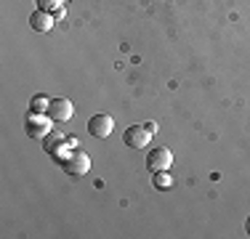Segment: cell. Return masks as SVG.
<instances>
[{"label": "cell", "mask_w": 250, "mask_h": 239, "mask_svg": "<svg viewBox=\"0 0 250 239\" xmlns=\"http://www.w3.org/2000/svg\"><path fill=\"white\" fill-rule=\"evenodd\" d=\"M53 19H56V21H59V19H64V8H59V11H53Z\"/></svg>", "instance_id": "cell-12"}, {"label": "cell", "mask_w": 250, "mask_h": 239, "mask_svg": "<svg viewBox=\"0 0 250 239\" xmlns=\"http://www.w3.org/2000/svg\"><path fill=\"white\" fill-rule=\"evenodd\" d=\"M170 165H173V152H170L168 146L152 149V152L146 154V167H149L152 173H160V170H170Z\"/></svg>", "instance_id": "cell-4"}, {"label": "cell", "mask_w": 250, "mask_h": 239, "mask_svg": "<svg viewBox=\"0 0 250 239\" xmlns=\"http://www.w3.org/2000/svg\"><path fill=\"white\" fill-rule=\"evenodd\" d=\"M245 229H248V234H250V218H248V223H245Z\"/></svg>", "instance_id": "cell-13"}, {"label": "cell", "mask_w": 250, "mask_h": 239, "mask_svg": "<svg viewBox=\"0 0 250 239\" xmlns=\"http://www.w3.org/2000/svg\"><path fill=\"white\" fill-rule=\"evenodd\" d=\"M35 3H38V8H43V11H59V8H64L67 0H35Z\"/></svg>", "instance_id": "cell-11"}, {"label": "cell", "mask_w": 250, "mask_h": 239, "mask_svg": "<svg viewBox=\"0 0 250 239\" xmlns=\"http://www.w3.org/2000/svg\"><path fill=\"white\" fill-rule=\"evenodd\" d=\"M112 128H115V120L109 115H93L88 120V133H91L93 139H106V136L112 133Z\"/></svg>", "instance_id": "cell-6"}, {"label": "cell", "mask_w": 250, "mask_h": 239, "mask_svg": "<svg viewBox=\"0 0 250 239\" xmlns=\"http://www.w3.org/2000/svg\"><path fill=\"white\" fill-rule=\"evenodd\" d=\"M53 21H56L53 14L51 11H43V8H38L32 16H29V27H32L35 32H48V29L53 27Z\"/></svg>", "instance_id": "cell-7"}, {"label": "cell", "mask_w": 250, "mask_h": 239, "mask_svg": "<svg viewBox=\"0 0 250 239\" xmlns=\"http://www.w3.org/2000/svg\"><path fill=\"white\" fill-rule=\"evenodd\" d=\"M170 183H173V178H170V173H168V170L154 173V189H168Z\"/></svg>", "instance_id": "cell-10"}, {"label": "cell", "mask_w": 250, "mask_h": 239, "mask_svg": "<svg viewBox=\"0 0 250 239\" xmlns=\"http://www.w3.org/2000/svg\"><path fill=\"white\" fill-rule=\"evenodd\" d=\"M48 106H51V99H45V96H35V99L29 101V112H38V115L48 112Z\"/></svg>", "instance_id": "cell-9"}, {"label": "cell", "mask_w": 250, "mask_h": 239, "mask_svg": "<svg viewBox=\"0 0 250 239\" xmlns=\"http://www.w3.org/2000/svg\"><path fill=\"white\" fill-rule=\"evenodd\" d=\"M152 136L154 133L146 128V125H130V128L123 133V141H125V146H128V149H144L146 143H149Z\"/></svg>", "instance_id": "cell-2"}, {"label": "cell", "mask_w": 250, "mask_h": 239, "mask_svg": "<svg viewBox=\"0 0 250 239\" xmlns=\"http://www.w3.org/2000/svg\"><path fill=\"white\" fill-rule=\"evenodd\" d=\"M64 141H67V139H64V136L59 133V130H51V133H48V136H45V139H43V149H45V152H48V154H53V152H56V149L62 146Z\"/></svg>", "instance_id": "cell-8"}, {"label": "cell", "mask_w": 250, "mask_h": 239, "mask_svg": "<svg viewBox=\"0 0 250 239\" xmlns=\"http://www.w3.org/2000/svg\"><path fill=\"white\" fill-rule=\"evenodd\" d=\"M62 165H64V170H67L69 176H83V173L91 170V157H88L83 149H72V152L62 159Z\"/></svg>", "instance_id": "cell-1"}, {"label": "cell", "mask_w": 250, "mask_h": 239, "mask_svg": "<svg viewBox=\"0 0 250 239\" xmlns=\"http://www.w3.org/2000/svg\"><path fill=\"white\" fill-rule=\"evenodd\" d=\"M51 122L53 120L51 117H43V115H38V112H29V117H27V136L29 139H45V136L51 133Z\"/></svg>", "instance_id": "cell-3"}, {"label": "cell", "mask_w": 250, "mask_h": 239, "mask_svg": "<svg viewBox=\"0 0 250 239\" xmlns=\"http://www.w3.org/2000/svg\"><path fill=\"white\" fill-rule=\"evenodd\" d=\"M75 115V106L69 99H51V106H48V117L53 122H69Z\"/></svg>", "instance_id": "cell-5"}]
</instances>
